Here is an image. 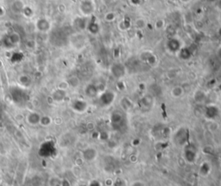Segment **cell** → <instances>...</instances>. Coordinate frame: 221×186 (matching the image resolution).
<instances>
[{
  "mask_svg": "<svg viewBox=\"0 0 221 186\" xmlns=\"http://www.w3.org/2000/svg\"><path fill=\"white\" fill-rule=\"evenodd\" d=\"M182 158L187 164H194L198 158V147L197 146L192 143L188 142L183 146L182 151Z\"/></svg>",
  "mask_w": 221,
  "mask_h": 186,
  "instance_id": "obj_1",
  "label": "cell"
},
{
  "mask_svg": "<svg viewBox=\"0 0 221 186\" xmlns=\"http://www.w3.org/2000/svg\"><path fill=\"white\" fill-rule=\"evenodd\" d=\"M165 27V21L163 19H157L155 22V29L157 30H161Z\"/></svg>",
  "mask_w": 221,
  "mask_h": 186,
  "instance_id": "obj_27",
  "label": "cell"
},
{
  "mask_svg": "<svg viewBox=\"0 0 221 186\" xmlns=\"http://www.w3.org/2000/svg\"><path fill=\"white\" fill-rule=\"evenodd\" d=\"M99 140H100L103 142H107L110 140V133L107 131L103 130L101 132H99Z\"/></svg>",
  "mask_w": 221,
  "mask_h": 186,
  "instance_id": "obj_25",
  "label": "cell"
},
{
  "mask_svg": "<svg viewBox=\"0 0 221 186\" xmlns=\"http://www.w3.org/2000/svg\"><path fill=\"white\" fill-rule=\"evenodd\" d=\"M173 142L177 146L183 147L189 142V132L186 127H180L173 134Z\"/></svg>",
  "mask_w": 221,
  "mask_h": 186,
  "instance_id": "obj_3",
  "label": "cell"
},
{
  "mask_svg": "<svg viewBox=\"0 0 221 186\" xmlns=\"http://www.w3.org/2000/svg\"><path fill=\"white\" fill-rule=\"evenodd\" d=\"M166 50L170 54H178L179 51L184 47L181 40L176 36H171L166 42Z\"/></svg>",
  "mask_w": 221,
  "mask_h": 186,
  "instance_id": "obj_5",
  "label": "cell"
},
{
  "mask_svg": "<svg viewBox=\"0 0 221 186\" xmlns=\"http://www.w3.org/2000/svg\"><path fill=\"white\" fill-rule=\"evenodd\" d=\"M180 3H182L183 5H187V4H189L192 0H178Z\"/></svg>",
  "mask_w": 221,
  "mask_h": 186,
  "instance_id": "obj_35",
  "label": "cell"
},
{
  "mask_svg": "<svg viewBox=\"0 0 221 186\" xmlns=\"http://www.w3.org/2000/svg\"><path fill=\"white\" fill-rule=\"evenodd\" d=\"M66 96V91L62 90V89H58L55 91V93L54 94V99L57 101V102H61Z\"/></svg>",
  "mask_w": 221,
  "mask_h": 186,
  "instance_id": "obj_23",
  "label": "cell"
},
{
  "mask_svg": "<svg viewBox=\"0 0 221 186\" xmlns=\"http://www.w3.org/2000/svg\"><path fill=\"white\" fill-rule=\"evenodd\" d=\"M110 73L115 79H122L126 74V67L121 62H114L110 67Z\"/></svg>",
  "mask_w": 221,
  "mask_h": 186,
  "instance_id": "obj_8",
  "label": "cell"
},
{
  "mask_svg": "<svg viewBox=\"0 0 221 186\" xmlns=\"http://www.w3.org/2000/svg\"><path fill=\"white\" fill-rule=\"evenodd\" d=\"M97 157H98V152L93 147H88V148L85 149L82 152L83 159L85 161H88V162H92V161L95 160Z\"/></svg>",
  "mask_w": 221,
  "mask_h": 186,
  "instance_id": "obj_11",
  "label": "cell"
},
{
  "mask_svg": "<svg viewBox=\"0 0 221 186\" xmlns=\"http://www.w3.org/2000/svg\"><path fill=\"white\" fill-rule=\"evenodd\" d=\"M153 96L150 95H144L141 99L140 104H141V106L145 107V108H149V107H151V106L153 105Z\"/></svg>",
  "mask_w": 221,
  "mask_h": 186,
  "instance_id": "obj_19",
  "label": "cell"
},
{
  "mask_svg": "<svg viewBox=\"0 0 221 186\" xmlns=\"http://www.w3.org/2000/svg\"><path fill=\"white\" fill-rule=\"evenodd\" d=\"M130 27V22L128 20V19H125L123 20L122 22H120L119 23V28L120 30L122 31H125L127 29H129Z\"/></svg>",
  "mask_w": 221,
  "mask_h": 186,
  "instance_id": "obj_24",
  "label": "cell"
},
{
  "mask_svg": "<svg viewBox=\"0 0 221 186\" xmlns=\"http://www.w3.org/2000/svg\"><path fill=\"white\" fill-rule=\"evenodd\" d=\"M73 107L75 111L79 113H83L87 109L88 104L84 100H75L73 103Z\"/></svg>",
  "mask_w": 221,
  "mask_h": 186,
  "instance_id": "obj_15",
  "label": "cell"
},
{
  "mask_svg": "<svg viewBox=\"0 0 221 186\" xmlns=\"http://www.w3.org/2000/svg\"><path fill=\"white\" fill-rule=\"evenodd\" d=\"M170 94H171V96L175 99H179L181 98L182 96L184 95L185 94V90H184V88L182 86H180V85H177V86H175L171 91H170Z\"/></svg>",
  "mask_w": 221,
  "mask_h": 186,
  "instance_id": "obj_17",
  "label": "cell"
},
{
  "mask_svg": "<svg viewBox=\"0 0 221 186\" xmlns=\"http://www.w3.org/2000/svg\"><path fill=\"white\" fill-rule=\"evenodd\" d=\"M52 120L51 119L49 118V116H41V119H40V124H42V126H49V125L51 124Z\"/></svg>",
  "mask_w": 221,
  "mask_h": 186,
  "instance_id": "obj_30",
  "label": "cell"
},
{
  "mask_svg": "<svg viewBox=\"0 0 221 186\" xmlns=\"http://www.w3.org/2000/svg\"><path fill=\"white\" fill-rule=\"evenodd\" d=\"M112 185L113 186H125V181L123 180L122 178L118 177L113 181L112 183Z\"/></svg>",
  "mask_w": 221,
  "mask_h": 186,
  "instance_id": "obj_31",
  "label": "cell"
},
{
  "mask_svg": "<svg viewBox=\"0 0 221 186\" xmlns=\"http://www.w3.org/2000/svg\"><path fill=\"white\" fill-rule=\"evenodd\" d=\"M85 29L88 30L90 34L97 35L100 31V25L95 18H92L91 20H89V22H87Z\"/></svg>",
  "mask_w": 221,
  "mask_h": 186,
  "instance_id": "obj_12",
  "label": "cell"
},
{
  "mask_svg": "<svg viewBox=\"0 0 221 186\" xmlns=\"http://www.w3.org/2000/svg\"><path fill=\"white\" fill-rule=\"evenodd\" d=\"M166 32H167L168 35L169 36V37H171V36H176V29L175 28L172 24H170V25H169V26L166 28Z\"/></svg>",
  "mask_w": 221,
  "mask_h": 186,
  "instance_id": "obj_29",
  "label": "cell"
},
{
  "mask_svg": "<svg viewBox=\"0 0 221 186\" xmlns=\"http://www.w3.org/2000/svg\"><path fill=\"white\" fill-rule=\"evenodd\" d=\"M209 2H217L218 0H208Z\"/></svg>",
  "mask_w": 221,
  "mask_h": 186,
  "instance_id": "obj_37",
  "label": "cell"
},
{
  "mask_svg": "<svg viewBox=\"0 0 221 186\" xmlns=\"http://www.w3.org/2000/svg\"><path fill=\"white\" fill-rule=\"evenodd\" d=\"M204 117L209 121H214L220 115V109L215 104H208L204 108Z\"/></svg>",
  "mask_w": 221,
  "mask_h": 186,
  "instance_id": "obj_7",
  "label": "cell"
},
{
  "mask_svg": "<svg viewBox=\"0 0 221 186\" xmlns=\"http://www.w3.org/2000/svg\"><path fill=\"white\" fill-rule=\"evenodd\" d=\"M207 99V95H206V93L204 92L203 90H197L194 92L193 94V100L196 103L199 104H201V103H204Z\"/></svg>",
  "mask_w": 221,
  "mask_h": 186,
  "instance_id": "obj_16",
  "label": "cell"
},
{
  "mask_svg": "<svg viewBox=\"0 0 221 186\" xmlns=\"http://www.w3.org/2000/svg\"><path fill=\"white\" fill-rule=\"evenodd\" d=\"M179 57L182 59V60H184V61H187L189 60L191 57H192V52L190 50L189 48H187V47H183L181 50L179 51V53L177 54Z\"/></svg>",
  "mask_w": 221,
  "mask_h": 186,
  "instance_id": "obj_20",
  "label": "cell"
},
{
  "mask_svg": "<svg viewBox=\"0 0 221 186\" xmlns=\"http://www.w3.org/2000/svg\"><path fill=\"white\" fill-rule=\"evenodd\" d=\"M110 125L111 127L116 132H121L126 126V118L125 116L119 111L112 113L110 117Z\"/></svg>",
  "mask_w": 221,
  "mask_h": 186,
  "instance_id": "obj_2",
  "label": "cell"
},
{
  "mask_svg": "<svg viewBox=\"0 0 221 186\" xmlns=\"http://www.w3.org/2000/svg\"><path fill=\"white\" fill-rule=\"evenodd\" d=\"M35 25L36 29L42 33H47L51 29V23L46 18H39Z\"/></svg>",
  "mask_w": 221,
  "mask_h": 186,
  "instance_id": "obj_10",
  "label": "cell"
},
{
  "mask_svg": "<svg viewBox=\"0 0 221 186\" xmlns=\"http://www.w3.org/2000/svg\"><path fill=\"white\" fill-rule=\"evenodd\" d=\"M116 18H117V14H116V12H106L105 14V16H104L105 21L107 22V23H112V22H114L116 20Z\"/></svg>",
  "mask_w": 221,
  "mask_h": 186,
  "instance_id": "obj_22",
  "label": "cell"
},
{
  "mask_svg": "<svg viewBox=\"0 0 221 186\" xmlns=\"http://www.w3.org/2000/svg\"><path fill=\"white\" fill-rule=\"evenodd\" d=\"M212 171V164L208 161H203L199 164V174L201 177H207Z\"/></svg>",
  "mask_w": 221,
  "mask_h": 186,
  "instance_id": "obj_14",
  "label": "cell"
},
{
  "mask_svg": "<svg viewBox=\"0 0 221 186\" xmlns=\"http://www.w3.org/2000/svg\"><path fill=\"white\" fill-rule=\"evenodd\" d=\"M90 186H101V184L99 182H98V181L94 180L90 184Z\"/></svg>",
  "mask_w": 221,
  "mask_h": 186,
  "instance_id": "obj_34",
  "label": "cell"
},
{
  "mask_svg": "<svg viewBox=\"0 0 221 186\" xmlns=\"http://www.w3.org/2000/svg\"><path fill=\"white\" fill-rule=\"evenodd\" d=\"M135 26L138 29H142L146 27V21L143 18H137L135 21Z\"/></svg>",
  "mask_w": 221,
  "mask_h": 186,
  "instance_id": "obj_26",
  "label": "cell"
},
{
  "mask_svg": "<svg viewBox=\"0 0 221 186\" xmlns=\"http://www.w3.org/2000/svg\"><path fill=\"white\" fill-rule=\"evenodd\" d=\"M68 82L69 86H71L73 88H76V87H78L79 85V81L76 76H72L70 79L68 80Z\"/></svg>",
  "mask_w": 221,
  "mask_h": 186,
  "instance_id": "obj_28",
  "label": "cell"
},
{
  "mask_svg": "<svg viewBox=\"0 0 221 186\" xmlns=\"http://www.w3.org/2000/svg\"><path fill=\"white\" fill-rule=\"evenodd\" d=\"M170 2H177L178 0H169Z\"/></svg>",
  "mask_w": 221,
  "mask_h": 186,
  "instance_id": "obj_38",
  "label": "cell"
},
{
  "mask_svg": "<svg viewBox=\"0 0 221 186\" xmlns=\"http://www.w3.org/2000/svg\"><path fill=\"white\" fill-rule=\"evenodd\" d=\"M41 115L37 113H31L27 116V122L30 125H37L40 123Z\"/></svg>",
  "mask_w": 221,
  "mask_h": 186,
  "instance_id": "obj_21",
  "label": "cell"
},
{
  "mask_svg": "<svg viewBox=\"0 0 221 186\" xmlns=\"http://www.w3.org/2000/svg\"><path fill=\"white\" fill-rule=\"evenodd\" d=\"M85 95L89 98H95L100 94L99 86L95 84H88L85 88Z\"/></svg>",
  "mask_w": 221,
  "mask_h": 186,
  "instance_id": "obj_13",
  "label": "cell"
},
{
  "mask_svg": "<svg viewBox=\"0 0 221 186\" xmlns=\"http://www.w3.org/2000/svg\"><path fill=\"white\" fill-rule=\"evenodd\" d=\"M120 107L123 111L128 112L133 107V102L128 97H123L120 101Z\"/></svg>",
  "mask_w": 221,
  "mask_h": 186,
  "instance_id": "obj_18",
  "label": "cell"
},
{
  "mask_svg": "<svg viewBox=\"0 0 221 186\" xmlns=\"http://www.w3.org/2000/svg\"><path fill=\"white\" fill-rule=\"evenodd\" d=\"M141 143H142V140H141L140 138H134V139L131 140V145L135 147L139 146L141 145Z\"/></svg>",
  "mask_w": 221,
  "mask_h": 186,
  "instance_id": "obj_32",
  "label": "cell"
},
{
  "mask_svg": "<svg viewBox=\"0 0 221 186\" xmlns=\"http://www.w3.org/2000/svg\"><path fill=\"white\" fill-rule=\"evenodd\" d=\"M140 59L141 61L146 63L147 65L150 66V67H156L157 62H158V59L157 57L151 51H142L140 54Z\"/></svg>",
  "mask_w": 221,
  "mask_h": 186,
  "instance_id": "obj_9",
  "label": "cell"
},
{
  "mask_svg": "<svg viewBox=\"0 0 221 186\" xmlns=\"http://www.w3.org/2000/svg\"><path fill=\"white\" fill-rule=\"evenodd\" d=\"M217 8H218V10L221 12V0H218L217 1Z\"/></svg>",
  "mask_w": 221,
  "mask_h": 186,
  "instance_id": "obj_36",
  "label": "cell"
},
{
  "mask_svg": "<svg viewBox=\"0 0 221 186\" xmlns=\"http://www.w3.org/2000/svg\"><path fill=\"white\" fill-rule=\"evenodd\" d=\"M130 186H146L144 183H142V181H135L131 184Z\"/></svg>",
  "mask_w": 221,
  "mask_h": 186,
  "instance_id": "obj_33",
  "label": "cell"
},
{
  "mask_svg": "<svg viewBox=\"0 0 221 186\" xmlns=\"http://www.w3.org/2000/svg\"><path fill=\"white\" fill-rule=\"evenodd\" d=\"M79 11L82 17H92L96 11L95 2L93 0H81L79 5Z\"/></svg>",
  "mask_w": 221,
  "mask_h": 186,
  "instance_id": "obj_4",
  "label": "cell"
},
{
  "mask_svg": "<svg viewBox=\"0 0 221 186\" xmlns=\"http://www.w3.org/2000/svg\"><path fill=\"white\" fill-rule=\"evenodd\" d=\"M117 95L112 90H104L99 94V102L101 105V107H106L111 106L114 101L116 100Z\"/></svg>",
  "mask_w": 221,
  "mask_h": 186,
  "instance_id": "obj_6",
  "label": "cell"
}]
</instances>
